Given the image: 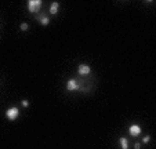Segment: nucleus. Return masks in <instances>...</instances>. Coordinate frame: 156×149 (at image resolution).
<instances>
[{
    "instance_id": "39448f33",
    "label": "nucleus",
    "mask_w": 156,
    "mask_h": 149,
    "mask_svg": "<svg viewBox=\"0 0 156 149\" xmlns=\"http://www.w3.org/2000/svg\"><path fill=\"white\" fill-rule=\"evenodd\" d=\"M141 131H142V128H141L138 124H133V126L129 127V134H130L131 137H138L141 134Z\"/></svg>"
},
{
    "instance_id": "20e7f679",
    "label": "nucleus",
    "mask_w": 156,
    "mask_h": 149,
    "mask_svg": "<svg viewBox=\"0 0 156 149\" xmlns=\"http://www.w3.org/2000/svg\"><path fill=\"white\" fill-rule=\"evenodd\" d=\"M79 87H80V84H79V81L76 79H70L66 83V90L68 91H76V90H79Z\"/></svg>"
},
{
    "instance_id": "1a4fd4ad",
    "label": "nucleus",
    "mask_w": 156,
    "mask_h": 149,
    "mask_svg": "<svg viewBox=\"0 0 156 149\" xmlns=\"http://www.w3.org/2000/svg\"><path fill=\"white\" fill-rule=\"evenodd\" d=\"M19 29H21L22 32H26L28 29H29V25L26 24V22H22V24L19 25Z\"/></svg>"
},
{
    "instance_id": "f257e3e1",
    "label": "nucleus",
    "mask_w": 156,
    "mask_h": 149,
    "mask_svg": "<svg viewBox=\"0 0 156 149\" xmlns=\"http://www.w3.org/2000/svg\"><path fill=\"white\" fill-rule=\"evenodd\" d=\"M42 6H43L42 0H29L28 1V11L31 14H36V12L40 11Z\"/></svg>"
},
{
    "instance_id": "6e6552de",
    "label": "nucleus",
    "mask_w": 156,
    "mask_h": 149,
    "mask_svg": "<svg viewBox=\"0 0 156 149\" xmlns=\"http://www.w3.org/2000/svg\"><path fill=\"white\" fill-rule=\"evenodd\" d=\"M119 144H120V148L122 149H129V141L125 137H120L119 138Z\"/></svg>"
},
{
    "instance_id": "f8f14e48",
    "label": "nucleus",
    "mask_w": 156,
    "mask_h": 149,
    "mask_svg": "<svg viewBox=\"0 0 156 149\" xmlns=\"http://www.w3.org/2000/svg\"><path fill=\"white\" fill-rule=\"evenodd\" d=\"M140 148H141V145H140V144H134V149H140Z\"/></svg>"
},
{
    "instance_id": "7ed1b4c3",
    "label": "nucleus",
    "mask_w": 156,
    "mask_h": 149,
    "mask_svg": "<svg viewBox=\"0 0 156 149\" xmlns=\"http://www.w3.org/2000/svg\"><path fill=\"white\" fill-rule=\"evenodd\" d=\"M90 72H91V68L87 64H81V65L77 66V73L80 76H87V74H90Z\"/></svg>"
},
{
    "instance_id": "f03ea898",
    "label": "nucleus",
    "mask_w": 156,
    "mask_h": 149,
    "mask_svg": "<svg viewBox=\"0 0 156 149\" xmlns=\"http://www.w3.org/2000/svg\"><path fill=\"white\" fill-rule=\"evenodd\" d=\"M19 116V109L18 108H15V106H13V108H8L6 111V118L10 120V122H14V120H17Z\"/></svg>"
},
{
    "instance_id": "9b49d317",
    "label": "nucleus",
    "mask_w": 156,
    "mask_h": 149,
    "mask_svg": "<svg viewBox=\"0 0 156 149\" xmlns=\"http://www.w3.org/2000/svg\"><path fill=\"white\" fill-rule=\"evenodd\" d=\"M21 105L24 106V108H28V106H29V101H26V99H24V101L21 102Z\"/></svg>"
},
{
    "instance_id": "9d476101",
    "label": "nucleus",
    "mask_w": 156,
    "mask_h": 149,
    "mask_svg": "<svg viewBox=\"0 0 156 149\" xmlns=\"http://www.w3.org/2000/svg\"><path fill=\"white\" fill-rule=\"evenodd\" d=\"M149 141H151V137H149V135H145V137L142 138V142H144V144H148Z\"/></svg>"
},
{
    "instance_id": "423d86ee",
    "label": "nucleus",
    "mask_w": 156,
    "mask_h": 149,
    "mask_svg": "<svg viewBox=\"0 0 156 149\" xmlns=\"http://www.w3.org/2000/svg\"><path fill=\"white\" fill-rule=\"evenodd\" d=\"M36 18H38V21L42 25H43V26H47V25L50 24V18H49V17H46L44 14H40V15H39V17H36Z\"/></svg>"
},
{
    "instance_id": "0eeeda50",
    "label": "nucleus",
    "mask_w": 156,
    "mask_h": 149,
    "mask_svg": "<svg viewBox=\"0 0 156 149\" xmlns=\"http://www.w3.org/2000/svg\"><path fill=\"white\" fill-rule=\"evenodd\" d=\"M58 10H60V3H57V1H54V3H51L50 10H49L51 15H55L57 12H58Z\"/></svg>"
}]
</instances>
